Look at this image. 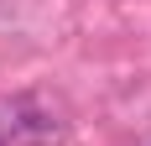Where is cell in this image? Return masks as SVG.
Returning a JSON list of instances; mask_svg holds the SVG:
<instances>
[]
</instances>
